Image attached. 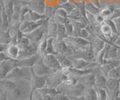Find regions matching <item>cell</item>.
Listing matches in <instances>:
<instances>
[{
	"instance_id": "1",
	"label": "cell",
	"mask_w": 120,
	"mask_h": 100,
	"mask_svg": "<svg viewBox=\"0 0 120 100\" xmlns=\"http://www.w3.org/2000/svg\"><path fill=\"white\" fill-rule=\"evenodd\" d=\"M48 76H39L35 75L32 71V76L30 80V85H31V93L29 96V100L31 99L32 94L35 90L43 89L47 87Z\"/></svg>"
},
{
	"instance_id": "2",
	"label": "cell",
	"mask_w": 120,
	"mask_h": 100,
	"mask_svg": "<svg viewBox=\"0 0 120 100\" xmlns=\"http://www.w3.org/2000/svg\"><path fill=\"white\" fill-rule=\"evenodd\" d=\"M49 19L41 20L37 22H31V21H21L20 25V30L24 34H27L29 33L35 31V29L42 26L43 25L47 23Z\"/></svg>"
},
{
	"instance_id": "3",
	"label": "cell",
	"mask_w": 120,
	"mask_h": 100,
	"mask_svg": "<svg viewBox=\"0 0 120 100\" xmlns=\"http://www.w3.org/2000/svg\"><path fill=\"white\" fill-rule=\"evenodd\" d=\"M43 61L52 72L61 70L62 66L56 55L47 54L43 56Z\"/></svg>"
},
{
	"instance_id": "4",
	"label": "cell",
	"mask_w": 120,
	"mask_h": 100,
	"mask_svg": "<svg viewBox=\"0 0 120 100\" xmlns=\"http://www.w3.org/2000/svg\"><path fill=\"white\" fill-rule=\"evenodd\" d=\"M17 66V60L8 58L4 62L0 63V76L1 79H5L11 70Z\"/></svg>"
},
{
	"instance_id": "5",
	"label": "cell",
	"mask_w": 120,
	"mask_h": 100,
	"mask_svg": "<svg viewBox=\"0 0 120 100\" xmlns=\"http://www.w3.org/2000/svg\"><path fill=\"white\" fill-rule=\"evenodd\" d=\"M43 56L39 53H37L34 55L29 57H26L24 58H21L17 60V66L20 67H26V68H32L36 63Z\"/></svg>"
},
{
	"instance_id": "6",
	"label": "cell",
	"mask_w": 120,
	"mask_h": 100,
	"mask_svg": "<svg viewBox=\"0 0 120 100\" xmlns=\"http://www.w3.org/2000/svg\"><path fill=\"white\" fill-rule=\"evenodd\" d=\"M32 69L33 72L35 75L39 76H49L50 74L52 73V72L44 64V62L43 61V58H41Z\"/></svg>"
},
{
	"instance_id": "7",
	"label": "cell",
	"mask_w": 120,
	"mask_h": 100,
	"mask_svg": "<svg viewBox=\"0 0 120 100\" xmlns=\"http://www.w3.org/2000/svg\"><path fill=\"white\" fill-rule=\"evenodd\" d=\"M71 60H72V63H73V68L77 69L85 70V69H89V67L99 66L96 62L89 61L82 58H73Z\"/></svg>"
},
{
	"instance_id": "8",
	"label": "cell",
	"mask_w": 120,
	"mask_h": 100,
	"mask_svg": "<svg viewBox=\"0 0 120 100\" xmlns=\"http://www.w3.org/2000/svg\"><path fill=\"white\" fill-rule=\"evenodd\" d=\"M30 10L38 12L41 14H44L46 4L44 0H32L26 3Z\"/></svg>"
},
{
	"instance_id": "9",
	"label": "cell",
	"mask_w": 120,
	"mask_h": 100,
	"mask_svg": "<svg viewBox=\"0 0 120 100\" xmlns=\"http://www.w3.org/2000/svg\"><path fill=\"white\" fill-rule=\"evenodd\" d=\"M20 47H19L17 43H11L7 45V48L5 52L9 58L17 60L19 58V55H20Z\"/></svg>"
},
{
	"instance_id": "10",
	"label": "cell",
	"mask_w": 120,
	"mask_h": 100,
	"mask_svg": "<svg viewBox=\"0 0 120 100\" xmlns=\"http://www.w3.org/2000/svg\"><path fill=\"white\" fill-rule=\"evenodd\" d=\"M106 40L104 38H100V37H95L94 40H92V47L94 52V54H95V56L101 52V51L104 50L105 44H106Z\"/></svg>"
},
{
	"instance_id": "11",
	"label": "cell",
	"mask_w": 120,
	"mask_h": 100,
	"mask_svg": "<svg viewBox=\"0 0 120 100\" xmlns=\"http://www.w3.org/2000/svg\"><path fill=\"white\" fill-rule=\"evenodd\" d=\"M48 19V18L44 15V14H41L38 12L34 11V10H30L28 11V13L22 17L21 21H31V22H37L41 20Z\"/></svg>"
},
{
	"instance_id": "12",
	"label": "cell",
	"mask_w": 120,
	"mask_h": 100,
	"mask_svg": "<svg viewBox=\"0 0 120 100\" xmlns=\"http://www.w3.org/2000/svg\"><path fill=\"white\" fill-rule=\"evenodd\" d=\"M58 32V23L54 17L50 18L48 20V28H47V36L48 38H57Z\"/></svg>"
},
{
	"instance_id": "13",
	"label": "cell",
	"mask_w": 120,
	"mask_h": 100,
	"mask_svg": "<svg viewBox=\"0 0 120 100\" xmlns=\"http://www.w3.org/2000/svg\"><path fill=\"white\" fill-rule=\"evenodd\" d=\"M54 46L58 54L65 55L69 49V46H68V44L66 43V42L63 38H55Z\"/></svg>"
},
{
	"instance_id": "14",
	"label": "cell",
	"mask_w": 120,
	"mask_h": 100,
	"mask_svg": "<svg viewBox=\"0 0 120 100\" xmlns=\"http://www.w3.org/2000/svg\"><path fill=\"white\" fill-rule=\"evenodd\" d=\"M12 96L15 100H24V96L26 95V90L24 86H17V87L11 92H8Z\"/></svg>"
},
{
	"instance_id": "15",
	"label": "cell",
	"mask_w": 120,
	"mask_h": 100,
	"mask_svg": "<svg viewBox=\"0 0 120 100\" xmlns=\"http://www.w3.org/2000/svg\"><path fill=\"white\" fill-rule=\"evenodd\" d=\"M80 78V79L79 80V82L84 84L85 86L87 87H94L95 84V76L92 73H88L86 75L82 76Z\"/></svg>"
},
{
	"instance_id": "16",
	"label": "cell",
	"mask_w": 120,
	"mask_h": 100,
	"mask_svg": "<svg viewBox=\"0 0 120 100\" xmlns=\"http://www.w3.org/2000/svg\"><path fill=\"white\" fill-rule=\"evenodd\" d=\"M58 60L61 64L62 68H71L73 67V63L72 60L66 56L65 55L62 54H57L56 55Z\"/></svg>"
},
{
	"instance_id": "17",
	"label": "cell",
	"mask_w": 120,
	"mask_h": 100,
	"mask_svg": "<svg viewBox=\"0 0 120 100\" xmlns=\"http://www.w3.org/2000/svg\"><path fill=\"white\" fill-rule=\"evenodd\" d=\"M1 86L5 91L11 92L13 90H14L17 87V85L13 80L9 79H1Z\"/></svg>"
},
{
	"instance_id": "18",
	"label": "cell",
	"mask_w": 120,
	"mask_h": 100,
	"mask_svg": "<svg viewBox=\"0 0 120 100\" xmlns=\"http://www.w3.org/2000/svg\"><path fill=\"white\" fill-rule=\"evenodd\" d=\"M82 96H83L85 100H98L97 92L94 87H86Z\"/></svg>"
},
{
	"instance_id": "19",
	"label": "cell",
	"mask_w": 120,
	"mask_h": 100,
	"mask_svg": "<svg viewBox=\"0 0 120 100\" xmlns=\"http://www.w3.org/2000/svg\"><path fill=\"white\" fill-rule=\"evenodd\" d=\"M1 17H2V25H1V29L2 31H5L8 30L11 26V23L8 17L7 14L4 8L3 5L2 4V13H1Z\"/></svg>"
},
{
	"instance_id": "20",
	"label": "cell",
	"mask_w": 120,
	"mask_h": 100,
	"mask_svg": "<svg viewBox=\"0 0 120 100\" xmlns=\"http://www.w3.org/2000/svg\"><path fill=\"white\" fill-rule=\"evenodd\" d=\"M68 18L71 19V20H74V21H80V22H83L85 23H89L87 20L82 16V14L81 12L79 10V9L76 7L72 12L68 14Z\"/></svg>"
},
{
	"instance_id": "21",
	"label": "cell",
	"mask_w": 120,
	"mask_h": 100,
	"mask_svg": "<svg viewBox=\"0 0 120 100\" xmlns=\"http://www.w3.org/2000/svg\"><path fill=\"white\" fill-rule=\"evenodd\" d=\"M47 41H48V36H47V33H46L38 43V53L41 56H44L45 55V52H46V49L47 47Z\"/></svg>"
},
{
	"instance_id": "22",
	"label": "cell",
	"mask_w": 120,
	"mask_h": 100,
	"mask_svg": "<svg viewBox=\"0 0 120 100\" xmlns=\"http://www.w3.org/2000/svg\"><path fill=\"white\" fill-rule=\"evenodd\" d=\"M107 80V78L104 75H103L102 73L98 74V75L95 76V84L94 87L106 88Z\"/></svg>"
},
{
	"instance_id": "23",
	"label": "cell",
	"mask_w": 120,
	"mask_h": 100,
	"mask_svg": "<svg viewBox=\"0 0 120 100\" xmlns=\"http://www.w3.org/2000/svg\"><path fill=\"white\" fill-rule=\"evenodd\" d=\"M54 39L53 38H48V41H47V47L46 49V52L45 55L47 54H51V55H57V52H56L54 46Z\"/></svg>"
},
{
	"instance_id": "24",
	"label": "cell",
	"mask_w": 120,
	"mask_h": 100,
	"mask_svg": "<svg viewBox=\"0 0 120 100\" xmlns=\"http://www.w3.org/2000/svg\"><path fill=\"white\" fill-rule=\"evenodd\" d=\"M96 92H97V96H98V100H107L108 98V94L109 92L106 88L103 87H95Z\"/></svg>"
},
{
	"instance_id": "25",
	"label": "cell",
	"mask_w": 120,
	"mask_h": 100,
	"mask_svg": "<svg viewBox=\"0 0 120 100\" xmlns=\"http://www.w3.org/2000/svg\"><path fill=\"white\" fill-rule=\"evenodd\" d=\"M107 78H112V79H120V66L112 69L108 72Z\"/></svg>"
},
{
	"instance_id": "26",
	"label": "cell",
	"mask_w": 120,
	"mask_h": 100,
	"mask_svg": "<svg viewBox=\"0 0 120 100\" xmlns=\"http://www.w3.org/2000/svg\"><path fill=\"white\" fill-rule=\"evenodd\" d=\"M86 10L87 12L91 13V14H94V15H96V14H99L101 11V10L98 8L97 6L93 5L92 3H86Z\"/></svg>"
},
{
	"instance_id": "27",
	"label": "cell",
	"mask_w": 120,
	"mask_h": 100,
	"mask_svg": "<svg viewBox=\"0 0 120 100\" xmlns=\"http://www.w3.org/2000/svg\"><path fill=\"white\" fill-rule=\"evenodd\" d=\"M59 7H60V8H62L65 9L68 14H71V12L73 11V10L76 8V5L73 4V3H71L69 1L67 2L66 3H64V4H62V5H59Z\"/></svg>"
},
{
	"instance_id": "28",
	"label": "cell",
	"mask_w": 120,
	"mask_h": 100,
	"mask_svg": "<svg viewBox=\"0 0 120 100\" xmlns=\"http://www.w3.org/2000/svg\"><path fill=\"white\" fill-rule=\"evenodd\" d=\"M91 31H89V28L86 26L83 28H82L80 31V34H79V37H81L83 39L85 40H87L90 42V40H89V38L91 37Z\"/></svg>"
},
{
	"instance_id": "29",
	"label": "cell",
	"mask_w": 120,
	"mask_h": 100,
	"mask_svg": "<svg viewBox=\"0 0 120 100\" xmlns=\"http://www.w3.org/2000/svg\"><path fill=\"white\" fill-rule=\"evenodd\" d=\"M57 9V8H54V7H50V6H46V8H45V12H44V15L46 16L48 19L52 17H54L55 16V13L56 10Z\"/></svg>"
},
{
	"instance_id": "30",
	"label": "cell",
	"mask_w": 120,
	"mask_h": 100,
	"mask_svg": "<svg viewBox=\"0 0 120 100\" xmlns=\"http://www.w3.org/2000/svg\"><path fill=\"white\" fill-rule=\"evenodd\" d=\"M54 17H63V18H68V14L67 13V11L64 8H60V7H58L57 9H56V10Z\"/></svg>"
},
{
	"instance_id": "31",
	"label": "cell",
	"mask_w": 120,
	"mask_h": 100,
	"mask_svg": "<svg viewBox=\"0 0 120 100\" xmlns=\"http://www.w3.org/2000/svg\"><path fill=\"white\" fill-rule=\"evenodd\" d=\"M100 14L103 16V17L105 20H109L110 19V17L112 14V10H111L110 8H104L102 10H101Z\"/></svg>"
},
{
	"instance_id": "32",
	"label": "cell",
	"mask_w": 120,
	"mask_h": 100,
	"mask_svg": "<svg viewBox=\"0 0 120 100\" xmlns=\"http://www.w3.org/2000/svg\"><path fill=\"white\" fill-rule=\"evenodd\" d=\"M30 100H44V95L40 90H36L34 91Z\"/></svg>"
},
{
	"instance_id": "33",
	"label": "cell",
	"mask_w": 120,
	"mask_h": 100,
	"mask_svg": "<svg viewBox=\"0 0 120 100\" xmlns=\"http://www.w3.org/2000/svg\"><path fill=\"white\" fill-rule=\"evenodd\" d=\"M54 100H71V97L64 92L59 93L54 96Z\"/></svg>"
},
{
	"instance_id": "34",
	"label": "cell",
	"mask_w": 120,
	"mask_h": 100,
	"mask_svg": "<svg viewBox=\"0 0 120 100\" xmlns=\"http://www.w3.org/2000/svg\"><path fill=\"white\" fill-rule=\"evenodd\" d=\"M95 24H97V25H101L102 23H104L105 20H106L100 13L96 14L95 16Z\"/></svg>"
},
{
	"instance_id": "35",
	"label": "cell",
	"mask_w": 120,
	"mask_h": 100,
	"mask_svg": "<svg viewBox=\"0 0 120 100\" xmlns=\"http://www.w3.org/2000/svg\"><path fill=\"white\" fill-rule=\"evenodd\" d=\"M120 17V8H116L112 10V14L110 17V19L109 20H112L114 18Z\"/></svg>"
},
{
	"instance_id": "36",
	"label": "cell",
	"mask_w": 120,
	"mask_h": 100,
	"mask_svg": "<svg viewBox=\"0 0 120 100\" xmlns=\"http://www.w3.org/2000/svg\"><path fill=\"white\" fill-rule=\"evenodd\" d=\"M112 22L116 26V30H117L118 33H120V17H117V18H114V19L112 20Z\"/></svg>"
},
{
	"instance_id": "37",
	"label": "cell",
	"mask_w": 120,
	"mask_h": 100,
	"mask_svg": "<svg viewBox=\"0 0 120 100\" xmlns=\"http://www.w3.org/2000/svg\"><path fill=\"white\" fill-rule=\"evenodd\" d=\"M8 58H9L8 56L6 55V53L5 52H2L1 51V52H0V63L4 62Z\"/></svg>"
},
{
	"instance_id": "38",
	"label": "cell",
	"mask_w": 120,
	"mask_h": 100,
	"mask_svg": "<svg viewBox=\"0 0 120 100\" xmlns=\"http://www.w3.org/2000/svg\"><path fill=\"white\" fill-rule=\"evenodd\" d=\"M8 93L7 91H3L1 93V98H0V100H9L8 99Z\"/></svg>"
},
{
	"instance_id": "39",
	"label": "cell",
	"mask_w": 120,
	"mask_h": 100,
	"mask_svg": "<svg viewBox=\"0 0 120 100\" xmlns=\"http://www.w3.org/2000/svg\"><path fill=\"white\" fill-rule=\"evenodd\" d=\"M113 44L116 46H120V33H119L118 35L116 37V39L113 42Z\"/></svg>"
},
{
	"instance_id": "40",
	"label": "cell",
	"mask_w": 120,
	"mask_h": 100,
	"mask_svg": "<svg viewBox=\"0 0 120 100\" xmlns=\"http://www.w3.org/2000/svg\"><path fill=\"white\" fill-rule=\"evenodd\" d=\"M116 60L120 61V46H117V50H116Z\"/></svg>"
},
{
	"instance_id": "41",
	"label": "cell",
	"mask_w": 120,
	"mask_h": 100,
	"mask_svg": "<svg viewBox=\"0 0 120 100\" xmlns=\"http://www.w3.org/2000/svg\"><path fill=\"white\" fill-rule=\"evenodd\" d=\"M43 95H44V100H54V96H52L50 95L44 94V93H43Z\"/></svg>"
},
{
	"instance_id": "42",
	"label": "cell",
	"mask_w": 120,
	"mask_h": 100,
	"mask_svg": "<svg viewBox=\"0 0 120 100\" xmlns=\"http://www.w3.org/2000/svg\"><path fill=\"white\" fill-rule=\"evenodd\" d=\"M69 0H59V3H60V5H62V4H64V3H66Z\"/></svg>"
},
{
	"instance_id": "43",
	"label": "cell",
	"mask_w": 120,
	"mask_h": 100,
	"mask_svg": "<svg viewBox=\"0 0 120 100\" xmlns=\"http://www.w3.org/2000/svg\"><path fill=\"white\" fill-rule=\"evenodd\" d=\"M20 1H21L22 2H25V3H27V2H29L30 1H32V0H20Z\"/></svg>"
},
{
	"instance_id": "44",
	"label": "cell",
	"mask_w": 120,
	"mask_h": 100,
	"mask_svg": "<svg viewBox=\"0 0 120 100\" xmlns=\"http://www.w3.org/2000/svg\"><path fill=\"white\" fill-rule=\"evenodd\" d=\"M24 100H28V99H24Z\"/></svg>"
},
{
	"instance_id": "45",
	"label": "cell",
	"mask_w": 120,
	"mask_h": 100,
	"mask_svg": "<svg viewBox=\"0 0 120 100\" xmlns=\"http://www.w3.org/2000/svg\"><path fill=\"white\" fill-rule=\"evenodd\" d=\"M119 96H120V93H119Z\"/></svg>"
}]
</instances>
